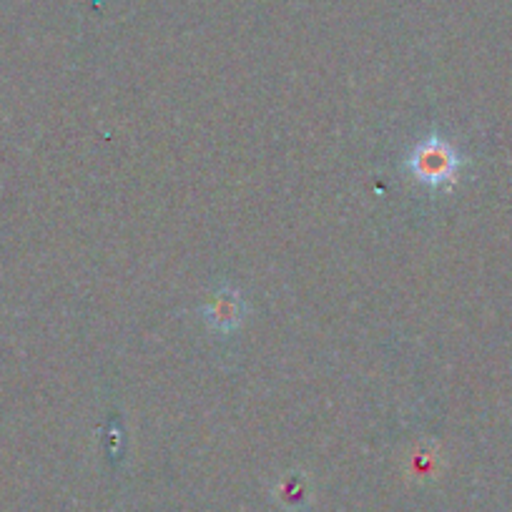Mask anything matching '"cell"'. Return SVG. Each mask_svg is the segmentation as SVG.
<instances>
[{
  "label": "cell",
  "mask_w": 512,
  "mask_h": 512,
  "mask_svg": "<svg viewBox=\"0 0 512 512\" xmlns=\"http://www.w3.org/2000/svg\"><path fill=\"white\" fill-rule=\"evenodd\" d=\"M405 166L420 184L430 189H450L457 184L465 159L442 136H427L410 151Z\"/></svg>",
  "instance_id": "cell-1"
},
{
  "label": "cell",
  "mask_w": 512,
  "mask_h": 512,
  "mask_svg": "<svg viewBox=\"0 0 512 512\" xmlns=\"http://www.w3.org/2000/svg\"><path fill=\"white\" fill-rule=\"evenodd\" d=\"M244 314V299H241L239 292H234V289H221V292H216L204 309L206 322H209L216 332H234L241 324V319H244Z\"/></svg>",
  "instance_id": "cell-2"
},
{
  "label": "cell",
  "mask_w": 512,
  "mask_h": 512,
  "mask_svg": "<svg viewBox=\"0 0 512 512\" xmlns=\"http://www.w3.org/2000/svg\"><path fill=\"white\" fill-rule=\"evenodd\" d=\"M279 500L289 507H297L307 500V485H304L302 475L284 477L282 485H279Z\"/></svg>",
  "instance_id": "cell-3"
}]
</instances>
